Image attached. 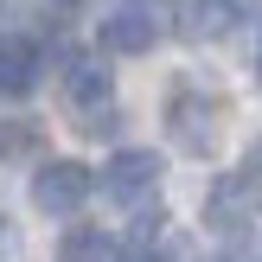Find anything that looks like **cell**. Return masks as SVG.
Returning a JSON list of instances; mask_svg holds the SVG:
<instances>
[{
	"instance_id": "obj_1",
	"label": "cell",
	"mask_w": 262,
	"mask_h": 262,
	"mask_svg": "<svg viewBox=\"0 0 262 262\" xmlns=\"http://www.w3.org/2000/svg\"><path fill=\"white\" fill-rule=\"evenodd\" d=\"M166 128L186 154H211L217 147V102L205 90H173L166 96Z\"/></svg>"
},
{
	"instance_id": "obj_2",
	"label": "cell",
	"mask_w": 262,
	"mask_h": 262,
	"mask_svg": "<svg viewBox=\"0 0 262 262\" xmlns=\"http://www.w3.org/2000/svg\"><path fill=\"white\" fill-rule=\"evenodd\" d=\"M83 199H90V166L83 160H45L32 173V205L45 217H71Z\"/></svg>"
},
{
	"instance_id": "obj_3",
	"label": "cell",
	"mask_w": 262,
	"mask_h": 262,
	"mask_svg": "<svg viewBox=\"0 0 262 262\" xmlns=\"http://www.w3.org/2000/svg\"><path fill=\"white\" fill-rule=\"evenodd\" d=\"M154 186H160V154L154 147H122L102 166V192H109L115 205H141Z\"/></svg>"
},
{
	"instance_id": "obj_4",
	"label": "cell",
	"mask_w": 262,
	"mask_h": 262,
	"mask_svg": "<svg viewBox=\"0 0 262 262\" xmlns=\"http://www.w3.org/2000/svg\"><path fill=\"white\" fill-rule=\"evenodd\" d=\"M205 217H211V230H224V237H243V230L256 224V186L250 179H217Z\"/></svg>"
},
{
	"instance_id": "obj_5",
	"label": "cell",
	"mask_w": 262,
	"mask_h": 262,
	"mask_svg": "<svg viewBox=\"0 0 262 262\" xmlns=\"http://www.w3.org/2000/svg\"><path fill=\"white\" fill-rule=\"evenodd\" d=\"M154 38H160V26H154V13H147V7H115L109 19H102V45L122 51V58L154 51Z\"/></svg>"
},
{
	"instance_id": "obj_6",
	"label": "cell",
	"mask_w": 262,
	"mask_h": 262,
	"mask_svg": "<svg viewBox=\"0 0 262 262\" xmlns=\"http://www.w3.org/2000/svg\"><path fill=\"white\" fill-rule=\"evenodd\" d=\"M64 96H71L83 115L109 109V71H102V64H71V71H64Z\"/></svg>"
},
{
	"instance_id": "obj_7",
	"label": "cell",
	"mask_w": 262,
	"mask_h": 262,
	"mask_svg": "<svg viewBox=\"0 0 262 262\" xmlns=\"http://www.w3.org/2000/svg\"><path fill=\"white\" fill-rule=\"evenodd\" d=\"M58 262H115V243H109V230L77 224V230L58 237Z\"/></svg>"
},
{
	"instance_id": "obj_8",
	"label": "cell",
	"mask_w": 262,
	"mask_h": 262,
	"mask_svg": "<svg viewBox=\"0 0 262 262\" xmlns=\"http://www.w3.org/2000/svg\"><path fill=\"white\" fill-rule=\"evenodd\" d=\"M38 77L32 64V45H19V38H0V96H26Z\"/></svg>"
},
{
	"instance_id": "obj_9",
	"label": "cell",
	"mask_w": 262,
	"mask_h": 262,
	"mask_svg": "<svg viewBox=\"0 0 262 262\" xmlns=\"http://www.w3.org/2000/svg\"><path fill=\"white\" fill-rule=\"evenodd\" d=\"M230 0H186V32L192 38H224L230 32Z\"/></svg>"
},
{
	"instance_id": "obj_10",
	"label": "cell",
	"mask_w": 262,
	"mask_h": 262,
	"mask_svg": "<svg viewBox=\"0 0 262 262\" xmlns=\"http://www.w3.org/2000/svg\"><path fill=\"white\" fill-rule=\"evenodd\" d=\"M38 141V128H26V122H13V128H0V154H26Z\"/></svg>"
},
{
	"instance_id": "obj_11",
	"label": "cell",
	"mask_w": 262,
	"mask_h": 262,
	"mask_svg": "<svg viewBox=\"0 0 262 262\" xmlns=\"http://www.w3.org/2000/svg\"><path fill=\"white\" fill-rule=\"evenodd\" d=\"M243 179H250V186L262 192V141H256V147H250V160H243Z\"/></svg>"
},
{
	"instance_id": "obj_12",
	"label": "cell",
	"mask_w": 262,
	"mask_h": 262,
	"mask_svg": "<svg viewBox=\"0 0 262 262\" xmlns=\"http://www.w3.org/2000/svg\"><path fill=\"white\" fill-rule=\"evenodd\" d=\"M115 262H166L160 250H147V243H141V250H128V256H115Z\"/></svg>"
}]
</instances>
